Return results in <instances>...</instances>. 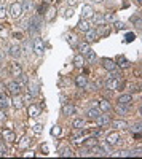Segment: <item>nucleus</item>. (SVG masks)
<instances>
[{"label":"nucleus","mask_w":142,"mask_h":159,"mask_svg":"<svg viewBox=\"0 0 142 159\" xmlns=\"http://www.w3.org/2000/svg\"><path fill=\"white\" fill-rule=\"evenodd\" d=\"M106 89H110V91H120L123 83H121V80H117V78H109L107 81H106Z\"/></svg>","instance_id":"obj_1"},{"label":"nucleus","mask_w":142,"mask_h":159,"mask_svg":"<svg viewBox=\"0 0 142 159\" xmlns=\"http://www.w3.org/2000/svg\"><path fill=\"white\" fill-rule=\"evenodd\" d=\"M10 16L13 18V19H18V18H21L22 16V7H21V3L19 2H15L11 7H10Z\"/></svg>","instance_id":"obj_2"},{"label":"nucleus","mask_w":142,"mask_h":159,"mask_svg":"<svg viewBox=\"0 0 142 159\" xmlns=\"http://www.w3.org/2000/svg\"><path fill=\"white\" fill-rule=\"evenodd\" d=\"M32 48H34V52H35L37 56H43L45 45H43V42H42V38L35 37V38H34V43H32Z\"/></svg>","instance_id":"obj_3"},{"label":"nucleus","mask_w":142,"mask_h":159,"mask_svg":"<svg viewBox=\"0 0 142 159\" xmlns=\"http://www.w3.org/2000/svg\"><path fill=\"white\" fill-rule=\"evenodd\" d=\"M7 88H8V91L11 92L13 96L21 94V89H22V86H21L18 81H8V83H7Z\"/></svg>","instance_id":"obj_4"},{"label":"nucleus","mask_w":142,"mask_h":159,"mask_svg":"<svg viewBox=\"0 0 142 159\" xmlns=\"http://www.w3.org/2000/svg\"><path fill=\"white\" fill-rule=\"evenodd\" d=\"M94 15V10L91 5H83L82 8V19H91Z\"/></svg>","instance_id":"obj_5"},{"label":"nucleus","mask_w":142,"mask_h":159,"mask_svg":"<svg viewBox=\"0 0 142 159\" xmlns=\"http://www.w3.org/2000/svg\"><path fill=\"white\" fill-rule=\"evenodd\" d=\"M21 54H22V48L19 45H11L10 46V56L11 57L18 59V57H21Z\"/></svg>","instance_id":"obj_6"},{"label":"nucleus","mask_w":142,"mask_h":159,"mask_svg":"<svg viewBox=\"0 0 142 159\" xmlns=\"http://www.w3.org/2000/svg\"><path fill=\"white\" fill-rule=\"evenodd\" d=\"M96 124H97L99 127H102V126H109V124H110V118H109V115H99V116L96 118Z\"/></svg>","instance_id":"obj_7"},{"label":"nucleus","mask_w":142,"mask_h":159,"mask_svg":"<svg viewBox=\"0 0 142 159\" xmlns=\"http://www.w3.org/2000/svg\"><path fill=\"white\" fill-rule=\"evenodd\" d=\"M85 34H86V37H85V38H86V43H93V42H96L97 37H99V35H97V32H96V30H93V29L86 30Z\"/></svg>","instance_id":"obj_8"},{"label":"nucleus","mask_w":142,"mask_h":159,"mask_svg":"<svg viewBox=\"0 0 142 159\" xmlns=\"http://www.w3.org/2000/svg\"><path fill=\"white\" fill-rule=\"evenodd\" d=\"M38 92H40V86H38V83L37 81H29V94L32 96V97H35V96H38Z\"/></svg>","instance_id":"obj_9"},{"label":"nucleus","mask_w":142,"mask_h":159,"mask_svg":"<svg viewBox=\"0 0 142 159\" xmlns=\"http://www.w3.org/2000/svg\"><path fill=\"white\" fill-rule=\"evenodd\" d=\"M11 105L15 107L16 110H21L22 107H24V100H22V97L18 94V96H15L13 97V100H11Z\"/></svg>","instance_id":"obj_10"},{"label":"nucleus","mask_w":142,"mask_h":159,"mask_svg":"<svg viewBox=\"0 0 142 159\" xmlns=\"http://www.w3.org/2000/svg\"><path fill=\"white\" fill-rule=\"evenodd\" d=\"M131 102H133V96H131V94H121V96L118 97V103H120V105H128V107H130Z\"/></svg>","instance_id":"obj_11"},{"label":"nucleus","mask_w":142,"mask_h":159,"mask_svg":"<svg viewBox=\"0 0 142 159\" xmlns=\"http://www.w3.org/2000/svg\"><path fill=\"white\" fill-rule=\"evenodd\" d=\"M22 13H32L34 10V2L32 0H22Z\"/></svg>","instance_id":"obj_12"},{"label":"nucleus","mask_w":142,"mask_h":159,"mask_svg":"<svg viewBox=\"0 0 142 159\" xmlns=\"http://www.w3.org/2000/svg\"><path fill=\"white\" fill-rule=\"evenodd\" d=\"M120 140V134L118 132H110L107 135V143L109 145H117V142Z\"/></svg>","instance_id":"obj_13"},{"label":"nucleus","mask_w":142,"mask_h":159,"mask_svg":"<svg viewBox=\"0 0 142 159\" xmlns=\"http://www.w3.org/2000/svg\"><path fill=\"white\" fill-rule=\"evenodd\" d=\"M22 73V69H21V65L19 64H11V76H15V78H18L19 75Z\"/></svg>","instance_id":"obj_14"},{"label":"nucleus","mask_w":142,"mask_h":159,"mask_svg":"<svg viewBox=\"0 0 142 159\" xmlns=\"http://www.w3.org/2000/svg\"><path fill=\"white\" fill-rule=\"evenodd\" d=\"M38 115H40V108H38L37 105L31 103V105H29V116H31V118H35V116H38Z\"/></svg>","instance_id":"obj_15"},{"label":"nucleus","mask_w":142,"mask_h":159,"mask_svg":"<svg viewBox=\"0 0 142 159\" xmlns=\"http://www.w3.org/2000/svg\"><path fill=\"white\" fill-rule=\"evenodd\" d=\"M77 86H78V88H86L88 86V80H86L85 75H78V76H77Z\"/></svg>","instance_id":"obj_16"},{"label":"nucleus","mask_w":142,"mask_h":159,"mask_svg":"<svg viewBox=\"0 0 142 159\" xmlns=\"http://www.w3.org/2000/svg\"><path fill=\"white\" fill-rule=\"evenodd\" d=\"M102 62H104V67H106L109 72H112V70H115V69H117V64H115L112 59H104Z\"/></svg>","instance_id":"obj_17"},{"label":"nucleus","mask_w":142,"mask_h":159,"mask_svg":"<svg viewBox=\"0 0 142 159\" xmlns=\"http://www.w3.org/2000/svg\"><path fill=\"white\" fill-rule=\"evenodd\" d=\"M3 139L7 142H15L16 135H15V132H13V130H3Z\"/></svg>","instance_id":"obj_18"},{"label":"nucleus","mask_w":142,"mask_h":159,"mask_svg":"<svg viewBox=\"0 0 142 159\" xmlns=\"http://www.w3.org/2000/svg\"><path fill=\"white\" fill-rule=\"evenodd\" d=\"M86 115H88V118H89V119H96V118L101 115V110H99V108H89Z\"/></svg>","instance_id":"obj_19"},{"label":"nucleus","mask_w":142,"mask_h":159,"mask_svg":"<svg viewBox=\"0 0 142 159\" xmlns=\"http://www.w3.org/2000/svg\"><path fill=\"white\" fill-rule=\"evenodd\" d=\"M10 105H11V102L5 97V94H2V92H0V107H2V108H8Z\"/></svg>","instance_id":"obj_20"},{"label":"nucleus","mask_w":142,"mask_h":159,"mask_svg":"<svg viewBox=\"0 0 142 159\" xmlns=\"http://www.w3.org/2000/svg\"><path fill=\"white\" fill-rule=\"evenodd\" d=\"M73 111H75V108H73V105H64V108H62V113H64V116H70V115H73Z\"/></svg>","instance_id":"obj_21"},{"label":"nucleus","mask_w":142,"mask_h":159,"mask_svg":"<svg viewBox=\"0 0 142 159\" xmlns=\"http://www.w3.org/2000/svg\"><path fill=\"white\" fill-rule=\"evenodd\" d=\"M78 29H80V30H83V32H86V30L91 29V27H89V22H88V19H82V21L78 22Z\"/></svg>","instance_id":"obj_22"},{"label":"nucleus","mask_w":142,"mask_h":159,"mask_svg":"<svg viewBox=\"0 0 142 159\" xmlns=\"http://www.w3.org/2000/svg\"><path fill=\"white\" fill-rule=\"evenodd\" d=\"M73 64H75V67H83V64H85V57H83L82 54L75 56V59H73Z\"/></svg>","instance_id":"obj_23"},{"label":"nucleus","mask_w":142,"mask_h":159,"mask_svg":"<svg viewBox=\"0 0 142 159\" xmlns=\"http://www.w3.org/2000/svg\"><path fill=\"white\" fill-rule=\"evenodd\" d=\"M89 51H91V48H89V43H86V42H85V43H82V45H80V52H82V56H86Z\"/></svg>","instance_id":"obj_24"},{"label":"nucleus","mask_w":142,"mask_h":159,"mask_svg":"<svg viewBox=\"0 0 142 159\" xmlns=\"http://www.w3.org/2000/svg\"><path fill=\"white\" fill-rule=\"evenodd\" d=\"M16 81L22 86V84H27V83H29V78H27V75H26V73H21V75L16 78Z\"/></svg>","instance_id":"obj_25"},{"label":"nucleus","mask_w":142,"mask_h":159,"mask_svg":"<svg viewBox=\"0 0 142 159\" xmlns=\"http://www.w3.org/2000/svg\"><path fill=\"white\" fill-rule=\"evenodd\" d=\"M93 19H94V22H96L97 25H102V24H104V16H102L101 13H94V15H93Z\"/></svg>","instance_id":"obj_26"},{"label":"nucleus","mask_w":142,"mask_h":159,"mask_svg":"<svg viewBox=\"0 0 142 159\" xmlns=\"http://www.w3.org/2000/svg\"><path fill=\"white\" fill-rule=\"evenodd\" d=\"M112 124H113V127H117V129H121V130L128 127V123H126V121H120V119H118V121H113Z\"/></svg>","instance_id":"obj_27"},{"label":"nucleus","mask_w":142,"mask_h":159,"mask_svg":"<svg viewBox=\"0 0 142 159\" xmlns=\"http://www.w3.org/2000/svg\"><path fill=\"white\" fill-rule=\"evenodd\" d=\"M99 110L109 111V110H110V103H109L107 100H101V102H99Z\"/></svg>","instance_id":"obj_28"},{"label":"nucleus","mask_w":142,"mask_h":159,"mask_svg":"<svg viewBox=\"0 0 142 159\" xmlns=\"http://www.w3.org/2000/svg\"><path fill=\"white\" fill-rule=\"evenodd\" d=\"M91 153H93L94 156H104V154H106V151H104V150H102L101 147H96V145H94V147H93V150H91Z\"/></svg>","instance_id":"obj_29"},{"label":"nucleus","mask_w":142,"mask_h":159,"mask_svg":"<svg viewBox=\"0 0 142 159\" xmlns=\"http://www.w3.org/2000/svg\"><path fill=\"white\" fill-rule=\"evenodd\" d=\"M29 143H31L29 137H22V139H21V142H19V148H21V150L27 148V147H29Z\"/></svg>","instance_id":"obj_30"},{"label":"nucleus","mask_w":142,"mask_h":159,"mask_svg":"<svg viewBox=\"0 0 142 159\" xmlns=\"http://www.w3.org/2000/svg\"><path fill=\"white\" fill-rule=\"evenodd\" d=\"M117 111L120 115H128V111H130V108H128V105H120L118 103V107H117Z\"/></svg>","instance_id":"obj_31"},{"label":"nucleus","mask_w":142,"mask_h":159,"mask_svg":"<svg viewBox=\"0 0 142 159\" xmlns=\"http://www.w3.org/2000/svg\"><path fill=\"white\" fill-rule=\"evenodd\" d=\"M72 126L75 129H83L85 127V121H83V119H75V121L72 123Z\"/></svg>","instance_id":"obj_32"},{"label":"nucleus","mask_w":142,"mask_h":159,"mask_svg":"<svg viewBox=\"0 0 142 159\" xmlns=\"http://www.w3.org/2000/svg\"><path fill=\"white\" fill-rule=\"evenodd\" d=\"M59 156H62V157H69V156H73V153H72L70 148H64V150L59 153Z\"/></svg>","instance_id":"obj_33"},{"label":"nucleus","mask_w":142,"mask_h":159,"mask_svg":"<svg viewBox=\"0 0 142 159\" xmlns=\"http://www.w3.org/2000/svg\"><path fill=\"white\" fill-rule=\"evenodd\" d=\"M59 134H61V126H53V127H51V135H53V137H56Z\"/></svg>","instance_id":"obj_34"},{"label":"nucleus","mask_w":142,"mask_h":159,"mask_svg":"<svg viewBox=\"0 0 142 159\" xmlns=\"http://www.w3.org/2000/svg\"><path fill=\"white\" fill-rule=\"evenodd\" d=\"M67 42H69V45L75 46L77 45V37L75 35H67Z\"/></svg>","instance_id":"obj_35"},{"label":"nucleus","mask_w":142,"mask_h":159,"mask_svg":"<svg viewBox=\"0 0 142 159\" xmlns=\"http://www.w3.org/2000/svg\"><path fill=\"white\" fill-rule=\"evenodd\" d=\"M86 57H88V61H89V62H94V61H96V54H94V51L91 49V51H89L88 54H86Z\"/></svg>","instance_id":"obj_36"},{"label":"nucleus","mask_w":142,"mask_h":159,"mask_svg":"<svg viewBox=\"0 0 142 159\" xmlns=\"http://www.w3.org/2000/svg\"><path fill=\"white\" fill-rule=\"evenodd\" d=\"M7 16V7L0 3V18H5Z\"/></svg>","instance_id":"obj_37"},{"label":"nucleus","mask_w":142,"mask_h":159,"mask_svg":"<svg viewBox=\"0 0 142 159\" xmlns=\"http://www.w3.org/2000/svg\"><path fill=\"white\" fill-rule=\"evenodd\" d=\"M42 130H43V126L42 124H35L34 126V132H35V134H42Z\"/></svg>","instance_id":"obj_38"},{"label":"nucleus","mask_w":142,"mask_h":159,"mask_svg":"<svg viewBox=\"0 0 142 159\" xmlns=\"http://www.w3.org/2000/svg\"><path fill=\"white\" fill-rule=\"evenodd\" d=\"M72 15H73V10L72 8H67L66 11H64V18H72Z\"/></svg>","instance_id":"obj_39"},{"label":"nucleus","mask_w":142,"mask_h":159,"mask_svg":"<svg viewBox=\"0 0 142 159\" xmlns=\"http://www.w3.org/2000/svg\"><path fill=\"white\" fill-rule=\"evenodd\" d=\"M115 21V16L113 15H106L104 16V22H113Z\"/></svg>","instance_id":"obj_40"},{"label":"nucleus","mask_w":142,"mask_h":159,"mask_svg":"<svg viewBox=\"0 0 142 159\" xmlns=\"http://www.w3.org/2000/svg\"><path fill=\"white\" fill-rule=\"evenodd\" d=\"M22 100H24V103H31V100H32V96H31V94L24 96V97H22Z\"/></svg>","instance_id":"obj_41"},{"label":"nucleus","mask_w":142,"mask_h":159,"mask_svg":"<svg viewBox=\"0 0 142 159\" xmlns=\"http://www.w3.org/2000/svg\"><path fill=\"white\" fill-rule=\"evenodd\" d=\"M54 13H56V11H54V8H51V10L48 11V19H53V16H54Z\"/></svg>","instance_id":"obj_42"},{"label":"nucleus","mask_w":142,"mask_h":159,"mask_svg":"<svg viewBox=\"0 0 142 159\" xmlns=\"http://www.w3.org/2000/svg\"><path fill=\"white\" fill-rule=\"evenodd\" d=\"M115 25H117V29H125V24L123 22H118L117 21V22H115Z\"/></svg>","instance_id":"obj_43"},{"label":"nucleus","mask_w":142,"mask_h":159,"mask_svg":"<svg viewBox=\"0 0 142 159\" xmlns=\"http://www.w3.org/2000/svg\"><path fill=\"white\" fill-rule=\"evenodd\" d=\"M67 2H69V5H70V7H73V5L78 3V0H67Z\"/></svg>","instance_id":"obj_44"},{"label":"nucleus","mask_w":142,"mask_h":159,"mask_svg":"<svg viewBox=\"0 0 142 159\" xmlns=\"http://www.w3.org/2000/svg\"><path fill=\"white\" fill-rule=\"evenodd\" d=\"M7 154V151L3 150V147H2V145H0V156H5Z\"/></svg>","instance_id":"obj_45"},{"label":"nucleus","mask_w":142,"mask_h":159,"mask_svg":"<svg viewBox=\"0 0 142 159\" xmlns=\"http://www.w3.org/2000/svg\"><path fill=\"white\" fill-rule=\"evenodd\" d=\"M88 145H96V140H94V139H89V140H88Z\"/></svg>","instance_id":"obj_46"},{"label":"nucleus","mask_w":142,"mask_h":159,"mask_svg":"<svg viewBox=\"0 0 142 159\" xmlns=\"http://www.w3.org/2000/svg\"><path fill=\"white\" fill-rule=\"evenodd\" d=\"M3 59H5V52L0 51V61H3Z\"/></svg>","instance_id":"obj_47"},{"label":"nucleus","mask_w":142,"mask_h":159,"mask_svg":"<svg viewBox=\"0 0 142 159\" xmlns=\"http://www.w3.org/2000/svg\"><path fill=\"white\" fill-rule=\"evenodd\" d=\"M133 130H136V132H139V130H140V124H137L136 127H133Z\"/></svg>","instance_id":"obj_48"},{"label":"nucleus","mask_w":142,"mask_h":159,"mask_svg":"<svg viewBox=\"0 0 142 159\" xmlns=\"http://www.w3.org/2000/svg\"><path fill=\"white\" fill-rule=\"evenodd\" d=\"M15 38H19V40H21V38H22V35H21V34H15Z\"/></svg>","instance_id":"obj_49"},{"label":"nucleus","mask_w":142,"mask_h":159,"mask_svg":"<svg viewBox=\"0 0 142 159\" xmlns=\"http://www.w3.org/2000/svg\"><path fill=\"white\" fill-rule=\"evenodd\" d=\"M3 118H5V116H3V113L0 111V121H3Z\"/></svg>","instance_id":"obj_50"},{"label":"nucleus","mask_w":142,"mask_h":159,"mask_svg":"<svg viewBox=\"0 0 142 159\" xmlns=\"http://www.w3.org/2000/svg\"><path fill=\"white\" fill-rule=\"evenodd\" d=\"M43 2H54V0H43Z\"/></svg>","instance_id":"obj_51"},{"label":"nucleus","mask_w":142,"mask_h":159,"mask_svg":"<svg viewBox=\"0 0 142 159\" xmlns=\"http://www.w3.org/2000/svg\"><path fill=\"white\" fill-rule=\"evenodd\" d=\"M93 2H102V0H93Z\"/></svg>","instance_id":"obj_52"},{"label":"nucleus","mask_w":142,"mask_h":159,"mask_svg":"<svg viewBox=\"0 0 142 159\" xmlns=\"http://www.w3.org/2000/svg\"><path fill=\"white\" fill-rule=\"evenodd\" d=\"M0 32H2V27H0Z\"/></svg>","instance_id":"obj_53"}]
</instances>
